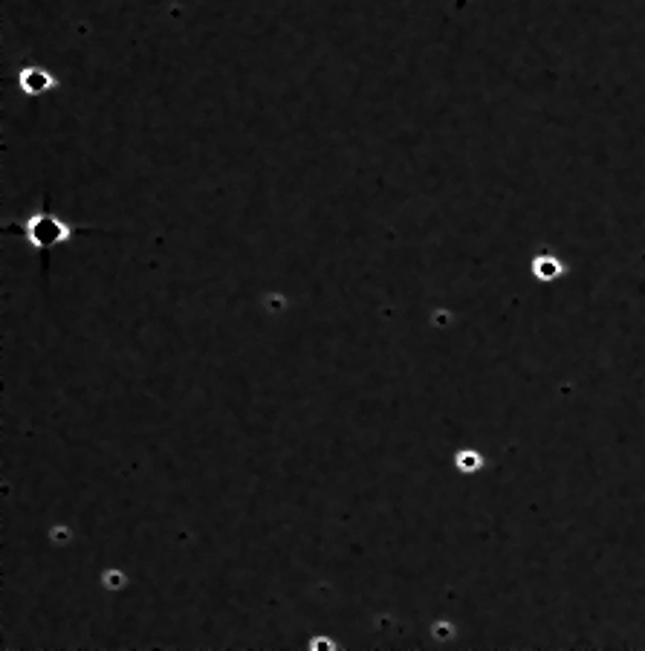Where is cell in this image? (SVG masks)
<instances>
[{"mask_svg": "<svg viewBox=\"0 0 645 651\" xmlns=\"http://www.w3.org/2000/svg\"><path fill=\"white\" fill-rule=\"evenodd\" d=\"M21 85L30 90V93H41V90H47V87H52V78L47 76V73H38V70H26L23 76H21Z\"/></svg>", "mask_w": 645, "mask_h": 651, "instance_id": "cell-2", "label": "cell"}, {"mask_svg": "<svg viewBox=\"0 0 645 651\" xmlns=\"http://www.w3.org/2000/svg\"><path fill=\"white\" fill-rule=\"evenodd\" d=\"M104 579H107V585H111V588H119V585H122V573H119V571H116V573H113V571H107Z\"/></svg>", "mask_w": 645, "mask_h": 651, "instance_id": "cell-3", "label": "cell"}, {"mask_svg": "<svg viewBox=\"0 0 645 651\" xmlns=\"http://www.w3.org/2000/svg\"><path fill=\"white\" fill-rule=\"evenodd\" d=\"M67 234H70V232H67L61 223H56L52 217H35L30 223V238L35 243H41V246H47L52 241H61V238H67Z\"/></svg>", "mask_w": 645, "mask_h": 651, "instance_id": "cell-1", "label": "cell"}, {"mask_svg": "<svg viewBox=\"0 0 645 651\" xmlns=\"http://www.w3.org/2000/svg\"><path fill=\"white\" fill-rule=\"evenodd\" d=\"M457 463H460L463 469H475V466H477V458H475V454H463V458H457Z\"/></svg>", "mask_w": 645, "mask_h": 651, "instance_id": "cell-4", "label": "cell"}]
</instances>
